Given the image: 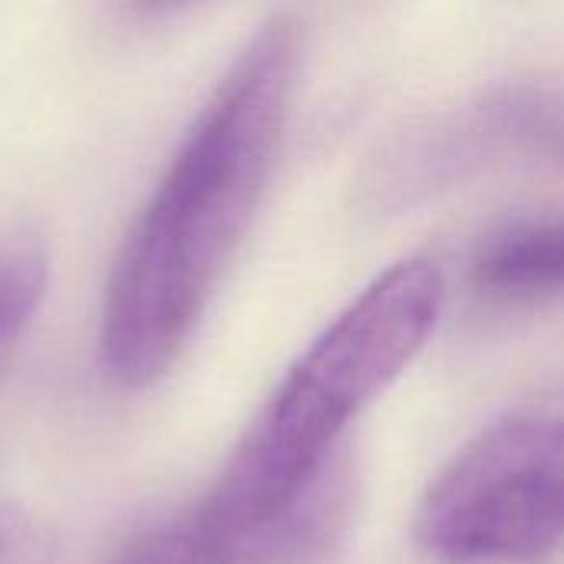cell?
Instances as JSON below:
<instances>
[{
  "label": "cell",
  "instance_id": "3957f363",
  "mask_svg": "<svg viewBox=\"0 0 564 564\" xmlns=\"http://www.w3.org/2000/svg\"><path fill=\"white\" fill-rule=\"evenodd\" d=\"M416 542L456 564L535 562L564 542V380L482 426L426 486Z\"/></svg>",
  "mask_w": 564,
  "mask_h": 564
},
{
  "label": "cell",
  "instance_id": "7a4b0ae2",
  "mask_svg": "<svg viewBox=\"0 0 564 564\" xmlns=\"http://www.w3.org/2000/svg\"><path fill=\"white\" fill-rule=\"evenodd\" d=\"M443 294L433 261H400L294 360L215 486L178 512L205 564H307L330 545V516L311 502L330 453L423 350Z\"/></svg>",
  "mask_w": 564,
  "mask_h": 564
},
{
  "label": "cell",
  "instance_id": "5b68a950",
  "mask_svg": "<svg viewBox=\"0 0 564 564\" xmlns=\"http://www.w3.org/2000/svg\"><path fill=\"white\" fill-rule=\"evenodd\" d=\"M476 284L506 297L564 291V221L499 235L476 261Z\"/></svg>",
  "mask_w": 564,
  "mask_h": 564
},
{
  "label": "cell",
  "instance_id": "52a82bcc",
  "mask_svg": "<svg viewBox=\"0 0 564 564\" xmlns=\"http://www.w3.org/2000/svg\"><path fill=\"white\" fill-rule=\"evenodd\" d=\"M0 564H59L50 525L13 502H0Z\"/></svg>",
  "mask_w": 564,
  "mask_h": 564
},
{
  "label": "cell",
  "instance_id": "6da1fadb",
  "mask_svg": "<svg viewBox=\"0 0 564 564\" xmlns=\"http://www.w3.org/2000/svg\"><path fill=\"white\" fill-rule=\"evenodd\" d=\"M301 56V20L268 17L218 79L129 228L99 321V360L119 387L155 383L195 334L264 198Z\"/></svg>",
  "mask_w": 564,
  "mask_h": 564
},
{
  "label": "cell",
  "instance_id": "277c9868",
  "mask_svg": "<svg viewBox=\"0 0 564 564\" xmlns=\"http://www.w3.org/2000/svg\"><path fill=\"white\" fill-rule=\"evenodd\" d=\"M502 165L564 169V76L499 83L406 132L373 188L400 208Z\"/></svg>",
  "mask_w": 564,
  "mask_h": 564
},
{
  "label": "cell",
  "instance_id": "8992f818",
  "mask_svg": "<svg viewBox=\"0 0 564 564\" xmlns=\"http://www.w3.org/2000/svg\"><path fill=\"white\" fill-rule=\"evenodd\" d=\"M50 281L43 238L26 225H0V367L36 317Z\"/></svg>",
  "mask_w": 564,
  "mask_h": 564
}]
</instances>
